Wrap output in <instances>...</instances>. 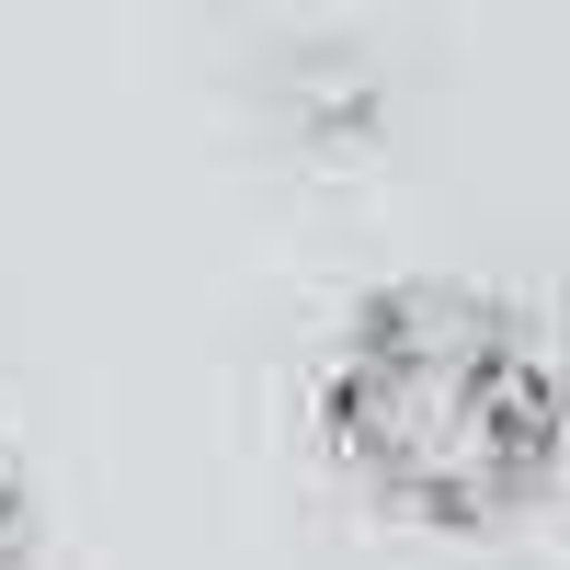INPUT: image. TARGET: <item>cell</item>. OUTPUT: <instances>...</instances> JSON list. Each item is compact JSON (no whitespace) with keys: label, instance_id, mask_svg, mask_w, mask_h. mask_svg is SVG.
Returning <instances> with one entry per match:
<instances>
[{"label":"cell","instance_id":"cell-1","mask_svg":"<svg viewBox=\"0 0 570 570\" xmlns=\"http://www.w3.org/2000/svg\"><path fill=\"white\" fill-rule=\"evenodd\" d=\"M308 434L331 480L365 491L389 525L491 537L548 502L570 456V376L559 343L491 285H376L343 308L308 376Z\"/></svg>","mask_w":570,"mask_h":570},{"label":"cell","instance_id":"cell-2","mask_svg":"<svg viewBox=\"0 0 570 570\" xmlns=\"http://www.w3.org/2000/svg\"><path fill=\"white\" fill-rule=\"evenodd\" d=\"M0 570H46V513H35V480L0 456Z\"/></svg>","mask_w":570,"mask_h":570}]
</instances>
